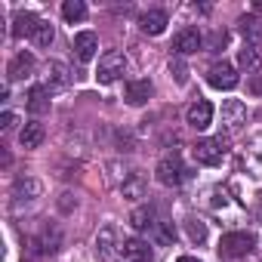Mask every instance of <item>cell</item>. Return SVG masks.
Instances as JSON below:
<instances>
[{"label": "cell", "mask_w": 262, "mask_h": 262, "mask_svg": "<svg viewBox=\"0 0 262 262\" xmlns=\"http://www.w3.org/2000/svg\"><path fill=\"white\" fill-rule=\"evenodd\" d=\"M253 247H256V237L250 231H228L219 241V256L222 259H244L247 253H253Z\"/></svg>", "instance_id": "6da1fadb"}, {"label": "cell", "mask_w": 262, "mask_h": 262, "mask_svg": "<svg viewBox=\"0 0 262 262\" xmlns=\"http://www.w3.org/2000/svg\"><path fill=\"white\" fill-rule=\"evenodd\" d=\"M191 155H194V161H198V164H204V167H216V164H222V161H225L228 145H225V139H222V136H216V139H198V142H194V148H191Z\"/></svg>", "instance_id": "7a4b0ae2"}, {"label": "cell", "mask_w": 262, "mask_h": 262, "mask_svg": "<svg viewBox=\"0 0 262 262\" xmlns=\"http://www.w3.org/2000/svg\"><path fill=\"white\" fill-rule=\"evenodd\" d=\"M123 71H126V56L117 53V50H111V53H105V56L99 59L96 80H99V83H114V80H120Z\"/></svg>", "instance_id": "3957f363"}, {"label": "cell", "mask_w": 262, "mask_h": 262, "mask_svg": "<svg viewBox=\"0 0 262 262\" xmlns=\"http://www.w3.org/2000/svg\"><path fill=\"white\" fill-rule=\"evenodd\" d=\"M158 182L161 185H167V188H176L182 179H185V164L179 161V155H167V158H161V164H158Z\"/></svg>", "instance_id": "277c9868"}, {"label": "cell", "mask_w": 262, "mask_h": 262, "mask_svg": "<svg viewBox=\"0 0 262 262\" xmlns=\"http://www.w3.org/2000/svg\"><path fill=\"white\" fill-rule=\"evenodd\" d=\"M247 123V108L241 99H225L222 102V129H225V136H234L237 129Z\"/></svg>", "instance_id": "5b68a950"}, {"label": "cell", "mask_w": 262, "mask_h": 262, "mask_svg": "<svg viewBox=\"0 0 262 262\" xmlns=\"http://www.w3.org/2000/svg\"><path fill=\"white\" fill-rule=\"evenodd\" d=\"M237 71H234V65H228V62H216V65H210V71H207V83L213 86V90H234L237 86Z\"/></svg>", "instance_id": "8992f818"}, {"label": "cell", "mask_w": 262, "mask_h": 262, "mask_svg": "<svg viewBox=\"0 0 262 262\" xmlns=\"http://www.w3.org/2000/svg\"><path fill=\"white\" fill-rule=\"evenodd\" d=\"M120 256L123 262H151V247L142 237H126L120 244Z\"/></svg>", "instance_id": "52a82bcc"}, {"label": "cell", "mask_w": 262, "mask_h": 262, "mask_svg": "<svg viewBox=\"0 0 262 262\" xmlns=\"http://www.w3.org/2000/svg\"><path fill=\"white\" fill-rule=\"evenodd\" d=\"M173 50H176L179 56H191V53L204 50V37H201V31H198V28H185V31H179L176 40H173Z\"/></svg>", "instance_id": "ba28073f"}, {"label": "cell", "mask_w": 262, "mask_h": 262, "mask_svg": "<svg viewBox=\"0 0 262 262\" xmlns=\"http://www.w3.org/2000/svg\"><path fill=\"white\" fill-rule=\"evenodd\" d=\"M71 83V71L65 62H47V90H65Z\"/></svg>", "instance_id": "9c48e42d"}, {"label": "cell", "mask_w": 262, "mask_h": 262, "mask_svg": "<svg viewBox=\"0 0 262 262\" xmlns=\"http://www.w3.org/2000/svg\"><path fill=\"white\" fill-rule=\"evenodd\" d=\"M213 123V105L207 102V99H198L191 108H188V126H194V129H207Z\"/></svg>", "instance_id": "30bf717a"}, {"label": "cell", "mask_w": 262, "mask_h": 262, "mask_svg": "<svg viewBox=\"0 0 262 262\" xmlns=\"http://www.w3.org/2000/svg\"><path fill=\"white\" fill-rule=\"evenodd\" d=\"M34 56L31 53H19V56H13V62H10V68H7V74H10V80H25V77H31L34 74Z\"/></svg>", "instance_id": "8fae6325"}, {"label": "cell", "mask_w": 262, "mask_h": 262, "mask_svg": "<svg viewBox=\"0 0 262 262\" xmlns=\"http://www.w3.org/2000/svg\"><path fill=\"white\" fill-rule=\"evenodd\" d=\"M96 50H99V37H96L93 31H80V34H74V53H77L80 62H90V59L96 56Z\"/></svg>", "instance_id": "7c38bea8"}, {"label": "cell", "mask_w": 262, "mask_h": 262, "mask_svg": "<svg viewBox=\"0 0 262 262\" xmlns=\"http://www.w3.org/2000/svg\"><path fill=\"white\" fill-rule=\"evenodd\" d=\"M139 25H142V31H145V34L158 37V34H164V31H167V13H164V10H148V13H142Z\"/></svg>", "instance_id": "4fadbf2b"}, {"label": "cell", "mask_w": 262, "mask_h": 262, "mask_svg": "<svg viewBox=\"0 0 262 262\" xmlns=\"http://www.w3.org/2000/svg\"><path fill=\"white\" fill-rule=\"evenodd\" d=\"M13 198H16V204L40 198V182H37L34 176H22V179H16V185H13Z\"/></svg>", "instance_id": "5bb4252c"}, {"label": "cell", "mask_w": 262, "mask_h": 262, "mask_svg": "<svg viewBox=\"0 0 262 262\" xmlns=\"http://www.w3.org/2000/svg\"><path fill=\"white\" fill-rule=\"evenodd\" d=\"M123 96H126L129 105H145L151 99V80H129Z\"/></svg>", "instance_id": "9a60e30c"}, {"label": "cell", "mask_w": 262, "mask_h": 262, "mask_svg": "<svg viewBox=\"0 0 262 262\" xmlns=\"http://www.w3.org/2000/svg\"><path fill=\"white\" fill-rule=\"evenodd\" d=\"M129 222H133V228H136V231H151V228L158 225V213H155V207H151V204H145V207H136V210H133Z\"/></svg>", "instance_id": "2e32d148"}, {"label": "cell", "mask_w": 262, "mask_h": 262, "mask_svg": "<svg viewBox=\"0 0 262 262\" xmlns=\"http://www.w3.org/2000/svg\"><path fill=\"white\" fill-rule=\"evenodd\" d=\"M244 167L253 173V176H262V136H256L250 142V148L244 151Z\"/></svg>", "instance_id": "e0dca14e"}, {"label": "cell", "mask_w": 262, "mask_h": 262, "mask_svg": "<svg viewBox=\"0 0 262 262\" xmlns=\"http://www.w3.org/2000/svg\"><path fill=\"white\" fill-rule=\"evenodd\" d=\"M40 142H43V123H37V120L25 123L22 133H19V145L22 148H37Z\"/></svg>", "instance_id": "ac0fdd59"}, {"label": "cell", "mask_w": 262, "mask_h": 262, "mask_svg": "<svg viewBox=\"0 0 262 262\" xmlns=\"http://www.w3.org/2000/svg\"><path fill=\"white\" fill-rule=\"evenodd\" d=\"M28 111L31 114H47L50 111V90L47 86H31L28 90Z\"/></svg>", "instance_id": "d6986e66"}, {"label": "cell", "mask_w": 262, "mask_h": 262, "mask_svg": "<svg viewBox=\"0 0 262 262\" xmlns=\"http://www.w3.org/2000/svg\"><path fill=\"white\" fill-rule=\"evenodd\" d=\"M114 247H117V244H114V228H111V225H105V228L96 234V253H99V259H105V262H108V259L114 256ZM117 250H120V247H117Z\"/></svg>", "instance_id": "ffe728a7"}, {"label": "cell", "mask_w": 262, "mask_h": 262, "mask_svg": "<svg viewBox=\"0 0 262 262\" xmlns=\"http://www.w3.org/2000/svg\"><path fill=\"white\" fill-rule=\"evenodd\" d=\"M37 16H31V13H19L16 19H13V37H31L34 34V28H37Z\"/></svg>", "instance_id": "44dd1931"}, {"label": "cell", "mask_w": 262, "mask_h": 262, "mask_svg": "<svg viewBox=\"0 0 262 262\" xmlns=\"http://www.w3.org/2000/svg\"><path fill=\"white\" fill-rule=\"evenodd\" d=\"M237 25H241V34L247 37V43H256V47L262 43V22L256 16H244Z\"/></svg>", "instance_id": "7402d4cb"}, {"label": "cell", "mask_w": 262, "mask_h": 262, "mask_svg": "<svg viewBox=\"0 0 262 262\" xmlns=\"http://www.w3.org/2000/svg\"><path fill=\"white\" fill-rule=\"evenodd\" d=\"M120 194H123V198H142V194H145V179H142V173H129V176L120 182Z\"/></svg>", "instance_id": "603a6c76"}, {"label": "cell", "mask_w": 262, "mask_h": 262, "mask_svg": "<svg viewBox=\"0 0 262 262\" xmlns=\"http://www.w3.org/2000/svg\"><path fill=\"white\" fill-rule=\"evenodd\" d=\"M259 47L256 43H244L241 47V53H237V62H241V68H247V71H256L259 68Z\"/></svg>", "instance_id": "cb8c5ba5"}, {"label": "cell", "mask_w": 262, "mask_h": 262, "mask_svg": "<svg viewBox=\"0 0 262 262\" xmlns=\"http://www.w3.org/2000/svg\"><path fill=\"white\" fill-rule=\"evenodd\" d=\"M62 16H65L68 22H83V19H86L83 0H65V4H62Z\"/></svg>", "instance_id": "d4e9b609"}, {"label": "cell", "mask_w": 262, "mask_h": 262, "mask_svg": "<svg viewBox=\"0 0 262 262\" xmlns=\"http://www.w3.org/2000/svg\"><path fill=\"white\" fill-rule=\"evenodd\" d=\"M40 253H56L59 250V244H62V234H59V228H43V234H40Z\"/></svg>", "instance_id": "484cf974"}, {"label": "cell", "mask_w": 262, "mask_h": 262, "mask_svg": "<svg viewBox=\"0 0 262 262\" xmlns=\"http://www.w3.org/2000/svg\"><path fill=\"white\" fill-rule=\"evenodd\" d=\"M53 37H56V31H53V25L50 22H37V28H34V34H31V40L37 43V47H50L53 43Z\"/></svg>", "instance_id": "4316f807"}, {"label": "cell", "mask_w": 262, "mask_h": 262, "mask_svg": "<svg viewBox=\"0 0 262 262\" xmlns=\"http://www.w3.org/2000/svg\"><path fill=\"white\" fill-rule=\"evenodd\" d=\"M185 228H188V237H191L194 244L207 241V225H204L201 219H188V222H185Z\"/></svg>", "instance_id": "83f0119b"}, {"label": "cell", "mask_w": 262, "mask_h": 262, "mask_svg": "<svg viewBox=\"0 0 262 262\" xmlns=\"http://www.w3.org/2000/svg\"><path fill=\"white\" fill-rule=\"evenodd\" d=\"M151 231H155V237H158L161 244H170V241L176 237V228H173V222H158Z\"/></svg>", "instance_id": "f1b7e54d"}, {"label": "cell", "mask_w": 262, "mask_h": 262, "mask_svg": "<svg viewBox=\"0 0 262 262\" xmlns=\"http://www.w3.org/2000/svg\"><path fill=\"white\" fill-rule=\"evenodd\" d=\"M170 71H173V77H176L179 83H185V80H188V71H185V65H182L179 59H176V62H170Z\"/></svg>", "instance_id": "f546056e"}, {"label": "cell", "mask_w": 262, "mask_h": 262, "mask_svg": "<svg viewBox=\"0 0 262 262\" xmlns=\"http://www.w3.org/2000/svg\"><path fill=\"white\" fill-rule=\"evenodd\" d=\"M13 126H16V114L4 111V114H0V129H13Z\"/></svg>", "instance_id": "4dcf8cb0"}, {"label": "cell", "mask_w": 262, "mask_h": 262, "mask_svg": "<svg viewBox=\"0 0 262 262\" xmlns=\"http://www.w3.org/2000/svg\"><path fill=\"white\" fill-rule=\"evenodd\" d=\"M62 210H65V213L71 210V194H62Z\"/></svg>", "instance_id": "1f68e13d"}, {"label": "cell", "mask_w": 262, "mask_h": 262, "mask_svg": "<svg viewBox=\"0 0 262 262\" xmlns=\"http://www.w3.org/2000/svg\"><path fill=\"white\" fill-rule=\"evenodd\" d=\"M176 262H201V259H194V256H179Z\"/></svg>", "instance_id": "d6a6232c"}, {"label": "cell", "mask_w": 262, "mask_h": 262, "mask_svg": "<svg viewBox=\"0 0 262 262\" xmlns=\"http://www.w3.org/2000/svg\"><path fill=\"white\" fill-rule=\"evenodd\" d=\"M253 10H256V13H262V0H256V4H253Z\"/></svg>", "instance_id": "836d02e7"}]
</instances>
